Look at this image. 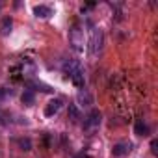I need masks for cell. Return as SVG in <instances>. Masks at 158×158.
I'll list each match as a JSON object with an SVG mask.
<instances>
[{
	"instance_id": "6da1fadb",
	"label": "cell",
	"mask_w": 158,
	"mask_h": 158,
	"mask_svg": "<svg viewBox=\"0 0 158 158\" xmlns=\"http://www.w3.org/2000/svg\"><path fill=\"white\" fill-rule=\"evenodd\" d=\"M102 43H104V35H102V30L101 28H95L91 26V32H89V41H88V52L91 58H97L102 50Z\"/></svg>"
},
{
	"instance_id": "7a4b0ae2",
	"label": "cell",
	"mask_w": 158,
	"mask_h": 158,
	"mask_svg": "<svg viewBox=\"0 0 158 158\" xmlns=\"http://www.w3.org/2000/svg\"><path fill=\"white\" fill-rule=\"evenodd\" d=\"M69 43L73 47L74 52L82 54L84 48H86V37H84V30L80 28V24H74L71 30H69Z\"/></svg>"
},
{
	"instance_id": "3957f363",
	"label": "cell",
	"mask_w": 158,
	"mask_h": 158,
	"mask_svg": "<svg viewBox=\"0 0 158 158\" xmlns=\"http://www.w3.org/2000/svg\"><path fill=\"white\" fill-rule=\"evenodd\" d=\"M99 125H101V112H99V110H93V112L86 117L84 128H86L88 132H93L95 128H99Z\"/></svg>"
},
{
	"instance_id": "277c9868",
	"label": "cell",
	"mask_w": 158,
	"mask_h": 158,
	"mask_svg": "<svg viewBox=\"0 0 158 158\" xmlns=\"http://www.w3.org/2000/svg\"><path fill=\"white\" fill-rule=\"evenodd\" d=\"M71 80H73V84L76 86V88H84V73H82V67H76L74 71H71L69 74H67Z\"/></svg>"
},
{
	"instance_id": "5b68a950",
	"label": "cell",
	"mask_w": 158,
	"mask_h": 158,
	"mask_svg": "<svg viewBox=\"0 0 158 158\" xmlns=\"http://www.w3.org/2000/svg\"><path fill=\"white\" fill-rule=\"evenodd\" d=\"M61 104H63V102H61L60 99H52V101H50V102L45 106V115H47V117H52V115H56V114L60 112Z\"/></svg>"
},
{
	"instance_id": "8992f818",
	"label": "cell",
	"mask_w": 158,
	"mask_h": 158,
	"mask_svg": "<svg viewBox=\"0 0 158 158\" xmlns=\"http://www.w3.org/2000/svg\"><path fill=\"white\" fill-rule=\"evenodd\" d=\"M34 13H35V17H39V19H48V17L52 15V10H50L48 6H35V8H34Z\"/></svg>"
},
{
	"instance_id": "52a82bcc",
	"label": "cell",
	"mask_w": 158,
	"mask_h": 158,
	"mask_svg": "<svg viewBox=\"0 0 158 158\" xmlns=\"http://www.w3.org/2000/svg\"><path fill=\"white\" fill-rule=\"evenodd\" d=\"M128 151H130V143H115V145L112 147L114 156H123V154H127Z\"/></svg>"
},
{
	"instance_id": "ba28073f",
	"label": "cell",
	"mask_w": 158,
	"mask_h": 158,
	"mask_svg": "<svg viewBox=\"0 0 158 158\" xmlns=\"http://www.w3.org/2000/svg\"><path fill=\"white\" fill-rule=\"evenodd\" d=\"M11 28H13V21H11V17L2 19V23H0V34H2V35H8V34L11 32Z\"/></svg>"
},
{
	"instance_id": "9c48e42d",
	"label": "cell",
	"mask_w": 158,
	"mask_h": 158,
	"mask_svg": "<svg viewBox=\"0 0 158 158\" xmlns=\"http://www.w3.org/2000/svg\"><path fill=\"white\" fill-rule=\"evenodd\" d=\"M21 101H23V104L32 106V104L35 102V95H34V91H32V89H26V91L21 95Z\"/></svg>"
},
{
	"instance_id": "30bf717a",
	"label": "cell",
	"mask_w": 158,
	"mask_h": 158,
	"mask_svg": "<svg viewBox=\"0 0 158 158\" xmlns=\"http://www.w3.org/2000/svg\"><path fill=\"white\" fill-rule=\"evenodd\" d=\"M134 134L136 136H149V127L143 123V121H138L134 125Z\"/></svg>"
},
{
	"instance_id": "8fae6325",
	"label": "cell",
	"mask_w": 158,
	"mask_h": 158,
	"mask_svg": "<svg viewBox=\"0 0 158 158\" xmlns=\"http://www.w3.org/2000/svg\"><path fill=\"white\" fill-rule=\"evenodd\" d=\"M78 102H80V106H89L93 101H91V95L86 89H80V93H78Z\"/></svg>"
},
{
	"instance_id": "7c38bea8",
	"label": "cell",
	"mask_w": 158,
	"mask_h": 158,
	"mask_svg": "<svg viewBox=\"0 0 158 158\" xmlns=\"http://www.w3.org/2000/svg\"><path fill=\"white\" fill-rule=\"evenodd\" d=\"M28 88H37L39 91H45V93H50L52 91V88H48V86H45L41 82H28Z\"/></svg>"
},
{
	"instance_id": "4fadbf2b",
	"label": "cell",
	"mask_w": 158,
	"mask_h": 158,
	"mask_svg": "<svg viewBox=\"0 0 158 158\" xmlns=\"http://www.w3.org/2000/svg\"><path fill=\"white\" fill-rule=\"evenodd\" d=\"M69 117H71L73 121H78V119H80V112H78V108H76L74 104H69Z\"/></svg>"
},
{
	"instance_id": "5bb4252c",
	"label": "cell",
	"mask_w": 158,
	"mask_h": 158,
	"mask_svg": "<svg viewBox=\"0 0 158 158\" xmlns=\"http://www.w3.org/2000/svg\"><path fill=\"white\" fill-rule=\"evenodd\" d=\"M19 145H21V149H23V151H30L32 141H30V139H19Z\"/></svg>"
},
{
	"instance_id": "9a60e30c",
	"label": "cell",
	"mask_w": 158,
	"mask_h": 158,
	"mask_svg": "<svg viewBox=\"0 0 158 158\" xmlns=\"http://www.w3.org/2000/svg\"><path fill=\"white\" fill-rule=\"evenodd\" d=\"M151 149H152V152H154V154L158 152V141H156V139H152V141H151Z\"/></svg>"
},
{
	"instance_id": "2e32d148",
	"label": "cell",
	"mask_w": 158,
	"mask_h": 158,
	"mask_svg": "<svg viewBox=\"0 0 158 158\" xmlns=\"http://www.w3.org/2000/svg\"><path fill=\"white\" fill-rule=\"evenodd\" d=\"M6 97H8V93H6L4 89H0V102H4V101H6Z\"/></svg>"
},
{
	"instance_id": "e0dca14e",
	"label": "cell",
	"mask_w": 158,
	"mask_h": 158,
	"mask_svg": "<svg viewBox=\"0 0 158 158\" xmlns=\"http://www.w3.org/2000/svg\"><path fill=\"white\" fill-rule=\"evenodd\" d=\"M2 125H6V121H4V117H2V115H0V127H2Z\"/></svg>"
}]
</instances>
